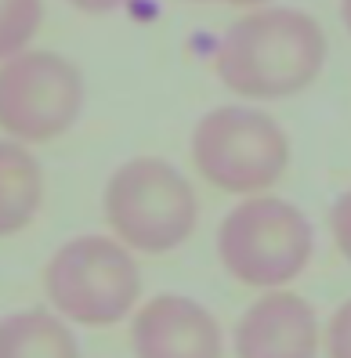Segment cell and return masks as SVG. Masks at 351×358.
<instances>
[{"label":"cell","mask_w":351,"mask_h":358,"mask_svg":"<svg viewBox=\"0 0 351 358\" xmlns=\"http://www.w3.org/2000/svg\"><path fill=\"white\" fill-rule=\"evenodd\" d=\"M329 40L315 15L286 4L243 11L214 48L221 87L254 101H282L304 94L322 76Z\"/></svg>","instance_id":"1"},{"label":"cell","mask_w":351,"mask_h":358,"mask_svg":"<svg viewBox=\"0 0 351 358\" xmlns=\"http://www.w3.org/2000/svg\"><path fill=\"white\" fill-rule=\"evenodd\" d=\"M217 261L246 289H290L315 257V224L275 192L239 199L217 224Z\"/></svg>","instance_id":"2"},{"label":"cell","mask_w":351,"mask_h":358,"mask_svg":"<svg viewBox=\"0 0 351 358\" xmlns=\"http://www.w3.org/2000/svg\"><path fill=\"white\" fill-rule=\"evenodd\" d=\"M192 166L196 174L224 196L250 199L275 192L290 171V134L282 123L257 105H217L192 127Z\"/></svg>","instance_id":"3"},{"label":"cell","mask_w":351,"mask_h":358,"mask_svg":"<svg viewBox=\"0 0 351 358\" xmlns=\"http://www.w3.org/2000/svg\"><path fill=\"white\" fill-rule=\"evenodd\" d=\"M109 236L141 257L185 246L199 224V196L171 159L134 156L120 163L101 192Z\"/></svg>","instance_id":"4"},{"label":"cell","mask_w":351,"mask_h":358,"mask_svg":"<svg viewBox=\"0 0 351 358\" xmlns=\"http://www.w3.org/2000/svg\"><path fill=\"white\" fill-rule=\"evenodd\" d=\"M44 293L69 326L109 329L141 308V264L116 236H76L44 268Z\"/></svg>","instance_id":"5"},{"label":"cell","mask_w":351,"mask_h":358,"mask_svg":"<svg viewBox=\"0 0 351 358\" xmlns=\"http://www.w3.org/2000/svg\"><path fill=\"white\" fill-rule=\"evenodd\" d=\"M84 76L69 58L29 48L0 66V134L18 145H48L84 113Z\"/></svg>","instance_id":"6"},{"label":"cell","mask_w":351,"mask_h":358,"mask_svg":"<svg viewBox=\"0 0 351 358\" xmlns=\"http://www.w3.org/2000/svg\"><path fill=\"white\" fill-rule=\"evenodd\" d=\"M232 351L236 358H319L326 351V326L297 289H268L239 315Z\"/></svg>","instance_id":"7"},{"label":"cell","mask_w":351,"mask_h":358,"mask_svg":"<svg viewBox=\"0 0 351 358\" xmlns=\"http://www.w3.org/2000/svg\"><path fill=\"white\" fill-rule=\"evenodd\" d=\"M131 351L134 358H224V329L206 304L156 293L131 315Z\"/></svg>","instance_id":"8"},{"label":"cell","mask_w":351,"mask_h":358,"mask_svg":"<svg viewBox=\"0 0 351 358\" xmlns=\"http://www.w3.org/2000/svg\"><path fill=\"white\" fill-rule=\"evenodd\" d=\"M44 203V171L29 145L0 138V239L33 224Z\"/></svg>","instance_id":"9"},{"label":"cell","mask_w":351,"mask_h":358,"mask_svg":"<svg viewBox=\"0 0 351 358\" xmlns=\"http://www.w3.org/2000/svg\"><path fill=\"white\" fill-rule=\"evenodd\" d=\"M0 358H80V344L62 315L22 308L0 319Z\"/></svg>","instance_id":"10"},{"label":"cell","mask_w":351,"mask_h":358,"mask_svg":"<svg viewBox=\"0 0 351 358\" xmlns=\"http://www.w3.org/2000/svg\"><path fill=\"white\" fill-rule=\"evenodd\" d=\"M44 26V0H0V66L33 48Z\"/></svg>","instance_id":"11"},{"label":"cell","mask_w":351,"mask_h":358,"mask_svg":"<svg viewBox=\"0 0 351 358\" xmlns=\"http://www.w3.org/2000/svg\"><path fill=\"white\" fill-rule=\"evenodd\" d=\"M326 358H351V297L326 319Z\"/></svg>","instance_id":"12"},{"label":"cell","mask_w":351,"mask_h":358,"mask_svg":"<svg viewBox=\"0 0 351 358\" xmlns=\"http://www.w3.org/2000/svg\"><path fill=\"white\" fill-rule=\"evenodd\" d=\"M329 236H334L337 254L351 264V188L341 192L329 206Z\"/></svg>","instance_id":"13"},{"label":"cell","mask_w":351,"mask_h":358,"mask_svg":"<svg viewBox=\"0 0 351 358\" xmlns=\"http://www.w3.org/2000/svg\"><path fill=\"white\" fill-rule=\"evenodd\" d=\"M66 4H73L76 11H84V15H109V11L123 8V0H66Z\"/></svg>","instance_id":"14"},{"label":"cell","mask_w":351,"mask_h":358,"mask_svg":"<svg viewBox=\"0 0 351 358\" xmlns=\"http://www.w3.org/2000/svg\"><path fill=\"white\" fill-rule=\"evenodd\" d=\"M210 4H229V8H243V11H250V8H264V4H272V0H210Z\"/></svg>","instance_id":"15"},{"label":"cell","mask_w":351,"mask_h":358,"mask_svg":"<svg viewBox=\"0 0 351 358\" xmlns=\"http://www.w3.org/2000/svg\"><path fill=\"white\" fill-rule=\"evenodd\" d=\"M341 22H344V29L351 33V0H341Z\"/></svg>","instance_id":"16"},{"label":"cell","mask_w":351,"mask_h":358,"mask_svg":"<svg viewBox=\"0 0 351 358\" xmlns=\"http://www.w3.org/2000/svg\"><path fill=\"white\" fill-rule=\"evenodd\" d=\"M185 4H203V0H185Z\"/></svg>","instance_id":"17"}]
</instances>
